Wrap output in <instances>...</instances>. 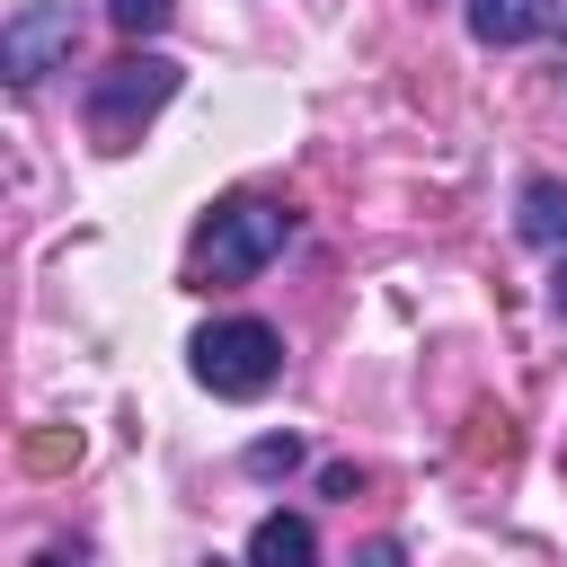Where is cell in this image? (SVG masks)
<instances>
[{"instance_id":"cell-3","label":"cell","mask_w":567,"mask_h":567,"mask_svg":"<svg viewBox=\"0 0 567 567\" xmlns=\"http://www.w3.org/2000/svg\"><path fill=\"white\" fill-rule=\"evenodd\" d=\"M186 354H195V381L213 399H266L284 381V337L266 319H213V328H195Z\"/></svg>"},{"instance_id":"cell-7","label":"cell","mask_w":567,"mask_h":567,"mask_svg":"<svg viewBox=\"0 0 567 567\" xmlns=\"http://www.w3.org/2000/svg\"><path fill=\"white\" fill-rule=\"evenodd\" d=\"M514 230H523L532 248H567V186L532 177V186H523V213H514Z\"/></svg>"},{"instance_id":"cell-9","label":"cell","mask_w":567,"mask_h":567,"mask_svg":"<svg viewBox=\"0 0 567 567\" xmlns=\"http://www.w3.org/2000/svg\"><path fill=\"white\" fill-rule=\"evenodd\" d=\"M248 470H257V478H284V470H301V443H292V434H266V443H248Z\"/></svg>"},{"instance_id":"cell-8","label":"cell","mask_w":567,"mask_h":567,"mask_svg":"<svg viewBox=\"0 0 567 567\" xmlns=\"http://www.w3.org/2000/svg\"><path fill=\"white\" fill-rule=\"evenodd\" d=\"M168 9H177V0H106V18H115L124 35H159V27H168Z\"/></svg>"},{"instance_id":"cell-4","label":"cell","mask_w":567,"mask_h":567,"mask_svg":"<svg viewBox=\"0 0 567 567\" xmlns=\"http://www.w3.org/2000/svg\"><path fill=\"white\" fill-rule=\"evenodd\" d=\"M71 44H80V9H71V0H18L9 27H0V71H9V89H35V80L71 71Z\"/></svg>"},{"instance_id":"cell-1","label":"cell","mask_w":567,"mask_h":567,"mask_svg":"<svg viewBox=\"0 0 567 567\" xmlns=\"http://www.w3.org/2000/svg\"><path fill=\"white\" fill-rule=\"evenodd\" d=\"M292 204H275V195H230V204H213V221L195 230V284H248L257 266H275L284 248H292Z\"/></svg>"},{"instance_id":"cell-5","label":"cell","mask_w":567,"mask_h":567,"mask_svg":"<svg viewBox=\"0 0 567 567\" xmlns=\"http://www.w3.org/2000/svg\"><path fill=\"white\" fill-rule=\"evenodd\" d=\"M558 18H567V0H470V35L478 44H532Z\"/></svg>"},{"instance_id":"cell-10","label":"cell","mask_w":567,"mask_h":567,"mask_svg":"<svg viewBox=\"0 0 567 567\" xmlns=\"http://www.w3.org/2000/svg\"><path fill=\"white\" fill-rule=\"evenodd\" d=\"M549 310L567 319V248H558V266H549Z\"/></svg>"},{"instance_id":"cell-2","label":"cell","mask_w":567,"mask_h":567,"mask_svg":"<svg viewBox=\"0 0 567 567\" xmlns=\"http://www.w3.org/2000/svg\"><path fill=\"white\" fill-rule=\"evenodd\" d=\"M177 97V62L168 53H115L106 71H89V133L97 151H133L142 124Z\"/></svg>"},{"instance_id":"cell-6","label":"cell","mask_w":567,"mask_h":567,"mask_svg":"<svg viewBox=\"0 0 567 567\" xmlns=\"http://www.w3.org/2000/svg\"><path fill=\"white\" fill-rule=\"evenodd\" d=\"M248 558H257V567H310V558H319V532H310L301 514H266V523L248 532Z\"/></svg>"}]
</instances>
